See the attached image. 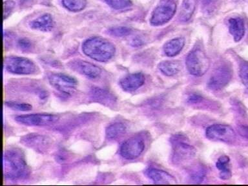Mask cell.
Listing matches in <instances>:
<instances>
[{"instance_id": "obj_21", "label": "cell", "mask_w": 248, "mask_h": 186, "mask_svg": "<svg viewBox=\"0 0 248 186\" xmlns=\"http://www.w3.org/2000/svg\"><path fill=\"white\" fill-rule=\"evenodd\" d=\"M197 0H183L178 17L181 21H187L195 12Z\"/></svg>"}, {"instance_id": "obj_5", "label": "cell", "mask_w": 248, "mask_h": 186, "mask_svg": "<svg viewBox=\"0 0 248 186\" xmlns=\"http://www.w3.org/2000/svg\"><path fill=\"white\" fill-rule=\"evenodd\" d=\"M177 1L178 0H160V4L151 16V24L160 26L170 21L176 13Z\"/></svg>"}, {"instance_id": "obj_28", "label": "cell", "mask_w": 248, "mask_h": 186, "mask_svg": "<svg viewBox=\"0 0 248 186\" xmlns=\"http://www.w3.org/2000/svg\"><path fill=\"white\" fill-rule=\"evenodd\" d=\"M107 4L112 9L121 10L132 5L131 0H106Z\"/></svg>"}, {"instance_id": "obj_3", "label": "cell", "mask_w": 248, "mask_h": 186, "mask_svg": "<svg viewBox=\"0 0 248 186\" xmlns=\"http://www.w3.org/2000/svg\"><path fill=\"white\" fill-rule=\"evenodd\" d=\"M172 147V160L175 164L191 160L195 157L196 149L188 143L183 135H174L170 139Z\"/></svg>"}, {"instance_id": "obj_26", "label": "cell", "mask_w": 248, "mask_h": 186, "mask_svg": "<svg viewBox=\"0 0 248 186\" xmlns=\"http://www.w3.org/2000/svg\"><path fill=\"white\" fill-rule=\"evenodd\" d=\"M5 106L11 109L21 112L30 111L32 108V106L27 103L14 102V101L5 102Z\"/></svg>"}, {"instance_id": "obj_29", "label": "cell", "mask_w": 248, "mask_h": 186, "mask_svg": "<svg viewBox=\"0 0 248 186\" xmlns=\"http://www.w3.org/2000/svg\"><path fill=\"white\" fill-rule=\"evenodd\" d=\"M206 175V170L202 166H199L194 170L191 173V179L195 183L199 184L202 182Z\"/></svg>"}, {"instance_id": "obj_14", "label": "cell", "mask_w": 248, "mask_h": 186, "mask_svg": "<svg viewBox=\"0 0 248 186\" xmlns=\"http://www.w3.org/2000/svg\"><path fill=\"white\" fill-rule=\"evenodd\" d=\"M89 96L93 102L105 106L110 107L116 103V98L108 89L93 87L89 93Z\"/></svg>"}, {"instance_id": "obj_19", "label": "cell", "mask_w": 248, "mask_h": 186, "mask_svg": "<svg viewBox=\"0 0 248 186\" xmlns=\"http://www.w3.org/2000/svg\"><path fill=\"white\" fill-rule=\"evenodd\" d=\"M184 45H185V40L183 38L172 39L164 45V53L169 57L177 56L183 49Z\"/></svg>"}, {"instance_id": "obj_17", "label": "cell", "mask_w": 248, "mask_h": 186, "mask_svg": "<svg viewBox=\"0 0 248 186\" xmlns=\"http://www.w3.org/2000/svg\"><path fill=\"white\" fill-rule=\"evenodd\" d=\"M29 26L33 30L48 32L53 29V18L49 14H44L31 21L29 23Z\"/></svg>"}, {"instance_id": "obj_34", "label": "cell", "mask_w": 248, "mask_h": 186, "mask_svg": "<svg viewBox=\"0 0 248 186\" xmlns=\"http://www.w3.org/2000/svg\"><path fill=\"white\" fill-rule=\"evenodd\" d=\"M202 100V97L198 94H193L188 98V102L191 104H197Z\"/></svg>"}, {"instance_id": "obj_36", "label": "cell", "mask_w": 248, "mask_h": 186, "mask_svg": "<svg viewBox=\"0 0 248 186\" xmlns=\"http://www.w3.org/2000/svg\"><path fill=\"white\" fill-rule=\"evenodd\" d=\"M32 0H20V2L21 4H23V5H27L28 3H31Z\"/></svg>"}, {"instance_id": "obj_18", "label": "cell", "mask_w": 248, "mask_h": 186, "mask_svg": "<svg viewBox=\"0 0 248 186\" xmlns=\"http://www.w3.org/2000/svg\"><path fill=\"white\" fill-rule=\"evenodd\" d=\"M229 31L236 42H239L245 35V24L240 17H232L229 19Z\"/></svg>"}, {"instance_id": "obj_32", "label": "cell", "mask_w": 248, "mask_h": 186, "mask_svg": "<svg viewBox=\"0 0 248 186\" xmlns=\"http://www.w3.org/2000/svg\"><path fill=\"white\" fill-rule=\"evenodd\" d=\"M17 46L23 51H27V50L31 49L32 43L27 38H21L17 42Z\"/></svg>"}, {"instance_id": "obj_35", "label": "cell", "mask_w": 248, "mask_h": 186, "mask_svg": "<svg viewBox=\"0 0 248 186\" xmlns=\"http://www.w3.org/2000/svg\"><path fill=\"white\" fill-rule=\"evenodd\" d=\"M143 44V41L141 40V38H136L133 39V40L131 41V46H135V47H139V46H142Z\"/></svg>"}, {"instance_id": "obj_30", "label": "cell", "mask_w": 248, "mask_h": 186, "mask_svg": "<svg viewBox=\"0 0 248 186\" xmlns=\"http://www.w3.org/2000/svg\"><path fill=\"white\" fill-rule=\"evenodd\" d=\"M240 78L242 83L248 89V64L242 65L240 68Z\"/></svg>"}, {"instance_id": "obj_2", "label": "cell", "mask_w": 248, "mask_h": 186, "mask_svg": "<svg viewBox=\"0 0 248 186\" xmlns=\"http://www.w3.org/2000/svg\"><path fill=\"white\" fill-rule=\"evenodd\" d=\"M81 49L85 55L99 62L109 61L116 52L115 46L112 43L98 36L87 39L83 43Z\"/></svg>"}, {"instance_id": "obj_9", "label": "cell", "mask_w": 248, "mask_h": 186, "mask_svg": "<svg viewBox=\"0 0 248 186\" xmlns=\"http://www.w3.org/2000/svg\"><path fill=\"white\" fill-rule=\"evenodd\" d=\"M59 120L56 114L49 113H35L23 114L16 116L17 123L27 126H46L56 123Z\"/></svg>"}, {"instance_id": "obj_22", "label": "cell", "mask_w": 248, "mask_h": 186, "mask_svg": "<svg viewBox=\"0 0 248 186\" xmlns=\"http://www.w3.org/2000/svg\"><path fill=\"white\" fill-rule=\"evenodd\" d=\"M181 64L178 61H164L159 63L158 69L167 77L176 75L181 69Z\"/></svg>"}, {"instance_id": "obj_23", "label": "cell", "mask_w": 248, "mask_h": 186, "mask_svg": "<svg viewBox=\"0 0 248 186\" xmlns=\"http://www.w3.org/2000/svg\"><path fill=\"white\" fill-rule=\"evenodd\" d=\"M230 162V159L227 156H220L217 160L216 167L220 171L219 176L222 180H228L232 177Z\"/></svg>"}, {"instance_id": "obj_16", "label": "cell", "mask_w": 248, "mask_h": 186, "mask_svg": "<svg viewBox=\"0 0 248 186\" xmlns=\"http://www.w3.org/2000/svg\"><path fill=\"white\" fill-rule=\"evenodd\" d=\"M145 174L152 180L155 184H174L175 178L164 170L154 168H149L145 170Z\"/></svg>"}, {"instance_id": "obj_20", "label": "cell", "mask_w": 248, "mask_h": 186, "mask_svg": "<svg viewBox=\"0 0 248 186\" xmlns=\"http://www.w3.org/2000/svg\"><path fill=\"white\" fill-rule=\"evenodd\" d=\"M127 125L123 122H114L106 129V137L108 140H115L124 135L127 131Z\"/></svg>"}, {"instance_id": "obj_15", "label": "cell", "mask_w": 248, "mask_h": 186, "mask_svg": "<svg viewBox=\"0 0 248 186\" xmlns=\"http://www.w3.org/2000/svg\"><path fill=\"white\" fill-rule=\"evenodd\" d=\"M145 83V78L142 73L130 74L122 78L119 81V85L122 90L125 92L131 93L138 90L143 86Z\"/></svg>"}, {"instance_id": "obj_4", "label": "cell", "mask_w": 248, "mask_h": 186, "mask_svg": "<svg viewBox=\"0 0 248 186\" xmlns=\"http://www.w3.org/2000/svg\"><path fill=\"white\" fill-rule=\"evenodd\" d=\"M186 65L191 75L195 77H202L208 71L210 62L202 48L195 47L186 57Z\"/></svg>"}, {"instance_id": "obj_1", "label": "cell", "mask_w": 248, "mask_h": 186, "mask_svg": "<svg viewBox=\"0 0 248 186\" xmlns=\"http://www.w3.org/2000/svg\"><path fill=\"white\" fill-rule=\"evenodd\" d=\"M3 175L6 179L17 181L25 179L30 174L24 154L20 149L6 150L3 156Z\"/></svg>"}, {"instance_id": "obj_11", "label": "cell", "mask_w": 248, "mask_h": 186, "mask_svg": "<svg viewBox=\"0 0 248 186\" xmlns=\"http://www.w3.org/2000/svg\"><path fill=\"white\" fill-rule=\"evenodd\" d=\"M232 78V71L228 65H222L217 68L207 83V87L211 90H220L226 87Z\"/></svg>"}, {"instance_id": "obj_7", "label": "cell", "mask_w": 248, "mask_h": 186, "mask_svg": "<svg viewBox=\"0 0 248 186\" xmlns=\"http://www.w3.org/2000/svg\"><path fill=\"white\" fill-rule=\"evenodd\" d=\"M48 80L52 87L65 96H71L78 85L75 78L61 73L51 74L48 76Z\"/></svg>"}, {"instance_id": "obj_13", "label": "cell", "mask_w": 248, "mask_h": 186, "mask_svg": "<svg viewBox=\"0 0 248 186\" xmlns=\"http://www.w3.org/2000/svg\"><path fill=\"white\" fill-rule=\"evenodd\" d=\"M20 142L29 148L40 153H44L49 148L50 139L46 136L37 133H30L21 138Z\"/></svg>"}, {"instance_id": "obj_33", "label": "cell", "mask_w": 248, "mask_h": 186, "mask_svg": "<svg viewBox=\"0 0 248 186\" xmlns=\"http://www.w3.org/2000/svg\"><path fill=\"white\" fill-rule=\"evenodd\" d=\"M238 134L244 139L248 140V126L240 125L238 127Z\"/></svg>"}, {"instance_id": "obj_8", "label": "cell", "mask_w": 248, "mask_h": 186, "mask_svg": "<svg viewBox=\"0 0 248 186\" xmlns=\"http://www.w3.org/2000/svg\"><path fill=\"white\" fill-rule=\"evenodd\" d=\"M207 139L213 141L232 143L236 139V133L230 126L224 124H214L205 131Z\"/></svg>"}, {"instance_id": "obj_12", "label": "cell", "mask_w": 248, "mask_h": 186, "mask_svg": "<svg viewBox=\"0 0 248 186\" xmlns=\"http://www.w3.org/2000/svg\"><path fill=\"white\" fill-rule=\"evenodd\" d=\"M67 66L73 71L90 79L98 78L102 73V70L98 66L82 60H72L67 63Z\"/></svg>"}, {"instance_id": "obj_27", "label": "cell", "mask_w": 248, "mask_h": 186, "mask_svg": "<svg viewBox=\"0 0 248 186\" xmlns=\"http://www.w3.org/2000/svg\"><path fill=\"white\" fill-rule=\"evenodd\" d=\"M132 29L127 27H112L108 29V34L113 37H125L131 34Z\"/></svg>"}, {"instance_id": "obj_10", "label": "cell", "mask_w": 248, "mask_h": 186, "mask_svg": "<svg viewBox=\"0 0 248 186\" xmlns=\"http://www.w3.org/2000/svg\"><path fill=\"white\" fill-rule=\"evenodd\" d=\"M144 149L145 143L143 140L139 137H133L122 143L120 148V154L125 160H133L139 158Z\"/></svg>"}, {"instance_id": "obj_31", "label": "cell", "mask_w": 248, "mask_h": 186, "mask_svg": "<svg viewBox=\"0 0 248 186\" xmlns=\"http://www.w3.org/2000/svg\"><path fill=\"white\" fill-rule=\"evenodd\" d=\"M15 2L11 1V0H8L4 2L3 5V18H7L10 15H11V12L13 11L14 8H15Z\"/></svg>"}, {"instance_id": "obj_24", "label": "cell", "mask_w": 248, "mask_h": 186, "mask_svg": "<svg viewBox=\"0 0 248 186\" xmlns=\"http://www.w3.org/2000/svg\"><path fill=\"white\" fill-rule=\"evenodd\" d=\"M203 13L206 15H212L218 9L222 0H200Z\"/></svg>"}, {"instance_id": "obj_25", "label": "cell", "mask_w": 248, "mask_h": 186, "mask_svg": "<svg viewBox=\"0 0 248 186\" xmlns=\"http://www.w3.org/2000/svg\"><path fill=\"white\" fill-rule=\"evenodd\" d=\"M62 4L66 9L76 13L85 9L87 5V0H62Z\"/></svg>"}, {"instance_id": "obj_6", "label": "cell", "mask_w": 248, "mask_h": 186, "mask_svg": "<svg viewBox=\"0 0 248 186\" xmlns=\"http://www.w3.org/2000/svg\"><path fill=\"white\" fill-rule=\"evenodd\" d=\"M4 66L9 73L17 75H30L36 73V65L28 58L9 56L5 60Z\"/></svg>"}]
</instances>
